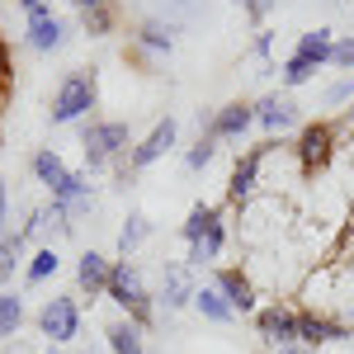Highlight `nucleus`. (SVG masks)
Masks as SVG:
<instances>
[{
  "label": "nucleus",
  "instance_id": "35",
  "mask_svg": "<svg viewBox=\"0 0 354 354\" xmlns=\"http://www.w3.org/2000/svg\"><path fill=\"white\" fill-rule=\"evenodd\" d=\"M19 5H24V10H43L48 0H19Z\"/></svg>",
  "mask_w": 354,
  "mask_h": 354
},
{
  "label": "nucleus",
  "instance_id": "6",
  "mask_svg": "<svg viewBox=\"0 0 354 354\" xmlns=\"http://www.w3.org/2000/svg\"><path fill=\"white\" fill-rule=\"evenodd\" d=\"M270 151H279V142H260V147H250L241 161H236L232 185H227V198H232V203H250V198H255V189H260V165H265Z\"/></svg>",
  "mask_w": 354,
  "mask_h": 354
},
{
  "label": "nucleus",
  "instance_id": "2",
  "mask_svg": "<svg viewBox=\"0 0 354 354\" xmlns=\"http://www.w3.org/2000/svg\"><path fill=\"white\" fill-rule=\"evenodd\" d=\"M104 298H113L123 312H128V322H137V326L147 330L151 326V293H147V283H142V274L123 260V265H113L109 274V293Z\"/></svg>",
  "mask_w": 354,
  "mask_h": 354
},
{
  "label": "nucleus",
  "instance_id": "15",
  "mask_svg": "<svg viewBox=\"0 0 354 354\" xmlns=\"http://www.w3.org/2000/svg\"><path fill=\"white\" fill-rule=\"evenodd\" d=\"M104 340H109L113 354H147V340H142V326L128 322V317H118L104 326Z\"/></svg>",
  "mask_w": 354,
  "mask_h": 354
},
{
  "label": "nucleus",
  "instance_id": "20",
  "mask_svg": "<svg viewBox=\"0 0 354 354\" xmlns=\"http://www.w3.org/2000/svg\"><path fill=\"white\" fill-rule=\"evenodd\" d=\"M81 24H85V33H95V38L113 33V24H118V10H113V0H104V5H90V10H81Z\"/></svg>",
  "mask_w": 354,
  "mask_h": 354
},
{
  "label": "nucleus",
  "instance_id": "23",
  "mask_svg": "<svg viewBox=\"0 0 354 354\" xmlns=\"http://www.w3.org/2000/svg\"><path fill=\"white\" fill-rule=\"evenodd\" d=\"M24 326V298L19 293H0V340H10Z\"/></svg>",
  "mask_w": 354,
  "mask_h": 354
},
{
  "label": "nucleus",
  "instance_id": "10",
  "mask_svg": "<svg viewBox=\"0 0 354 354\" xmlns=\"http://www.w3.org/2000/svg\"><path fill=\"white\" fill-rule=\"evenodd\" d=\"M62 38H66V24L57 19L48 5L43 10H28V48L33 53H53V48H62Z\"/></svg>",
  "mask_w": 354,
  "mask_h": 354
},
{
  "label": "nucleus",
  "instance_id": "24",
  "mask_svg": "<svg viewBox=\"0 0 354 354\" xmlns=\"http://www.w3.org/2000/svg\"><path fill=\"white\" fill-rule=\"evenodd\" d=\"M147 236H151V222L142 218V213H133V218L123 222V232H118V255L128 260V255H133V250L147 241Z\"/></svg>",
  "mask_w": 354,
  "mask_h": 354
},
{
  "label": "nucleus",
  "instance_id": "18",
  "mask_svg": "<svg viewBox=\"0 0 354 354\" xmlns=\"http://www.w3.org/2000/svg\"><path fill=\"white\" fill-rule=\"evenodd\" d=\"M194 307H198V312H203V317H208L213 326H227V322L236 317V312L227 307V298H222V293L213 288V283H203V288H194Z\"/></svg>",
  "mask_w": 354,
  "mask_h": 354
},
{
  "label": "nucleus",
  "instance_id": "36",
  "mask_svg": "<svg viewBox=\"0 0 354 354\" xmlns=\"http://www.w3.org/2000/svg\"><path fill=\"white\" fill-rule=\"evenodd\" d=\"M76 5H81V10H90V5H104V0H76Z\"/></svg>",
  "mask_w": 354,
  "mask_h": 354
},
{
  "label": "nucleus",
  "instance_id": "30",
  "mask_svg": "<svg viewBox=\"0 0 354 354\" xmlns=\"http://www.w3.org/2000/svg\"><path fill=\"white\" fill-rule=\"evenodd\" d=\"M350 100H354V76H350V81H340V85H330V90H326V104H350Z\"/></svg>",
  "mask_w": 354,
  "mask_h": 354
},
{
  "label": "nucleus",
  "instance_id": "16",
  "mask_svg": "<svg viewBox=\"0 0 354 354\" xmlns=\"http://www.w3.org/2000/svg\"><path fill=\"white\" fill-rule=\"evenodd\" d=\"M293 104L288 100H279V95H270V100H260L255 104V123L265 128V133H283V128H293Z\"/></svg>",
  "mask_w": 354,
  "mask_h": 354
},
{
  "label": "nucleus",
  "instance_id": "32",
  "mask_svg": "<svg viewBox=\"0 0 354 354\" xmlns=\"http://www.w3.org/2000/svg\"><path fill=\"white\" fill-rule=\"evenodd\" d=\"M10 76H15V62H10V48H5V38H0V90L10 85Z\"/></svg>",
  "mask_w": 354,
  "mask_h": 354
},
{
  "label": "nucleus",
  "instance_id": "9",
  "mask_svg": "<svg viewBox=\"0 0 354 354\" xmlns=\"http://www.w3.org/2000/svg\"><path fill=\"white\" fill-rule=\"evenodd\" d=\"M175 137H180L175 118H161V123H156V128H151V133H147V137L133 147V151H128V170H147L151 161H161L165 151L175 147Z\"/></svg>",
  "mask_w": 354,
  "mask_h": 354
},
{
  "label": "nucleus",
  "instance_id": "25",
  "mask_svg": "<svg viewBox=\"0 0 354 354\" xmlns=\"http://www.w3.org/2000/svg\"><path fill=\"white\" fill-rule=\"evenodd\" d=\"M317 66H326V62H317V57H288L283 62V85H307L312 76H317Z\"/></svg>",
  "mask_w": 354,
  "mask_h": 354
},
{
  "label": "nucleus",
  "instance_id": "14",
  "mask_svg": "<svg viewBox=\"0 0 354 354\" xmlns=\"http://www.w3.org/2000/svg\"><path fill=\"white\" fill-rule=\"evenodd\" d=\"M213 288L227 298V307H232V312H250V307H255V288H250V279H245L241 270H222Z\"/></svg>",
  "mask_w": 354,
  "mask_h": 354
},
{
  "label": "nucleus",
  "instance_id": "33",
  "mask_svg": "<svg viewBox=\"0 0 354 354\" xmlns=\"http://www.w3.org/2000/svg\"><path fill=\"white\" fill-rule=\"evenodd\" d=\"M5 218H10V189H5V180H0V227H5Z\"/></svg>",
  "mask_w": 354,
  "mask_h": 354
},
{
  "label": "nucleus",
  "instance_id": "11",
  "mask_svg": "<svg viewBox=\"0 0 354 354\" xmlns=\"http://www.w3.org/2000/svg\"><path fill=\"white\" fill-rule=\"evenodd\" d=\"M109 274H113V265L100 250H85L81 265H76V288H81L85 298H104L109 293Z\"/></svg>",
  "mask_w": 354,
  "mask_h": 354
},
{
  "label": "nucleus",
  "instance_id": "13",
  "mask_svg": "<svg viewBox=\"0 0 354 354\" xmlns=\"http://www.w3.org/2000/svg\"><path fill=\"white\" fill-rule=\"evenodd\" d=\"M175 48V24L170 19H142L137 24V62H147L151 53H170Z\"/></svg>",
  "mask_w": 354,
  "mask_h": 354
},
{
  "label": "nucleus",
  "instance_id": "29",
  "mask_svg": "<svg viewBox=\"0 0 354 354\" xmlns=\"http://www.w3.org/2000/svg\"><path fill=\"white\" fill-rule=\"evenodd\" d=\"M330 66H340V71H354V38H340V43L330 48Z\"/></svg>",
  "mask_w": 354,
  "mask_h": 354
},
{
  "label": "nucleus",
  "instance_id": "3",
  "mask_svg": "<svg viewBox=\"0 0 354 354\" xmlns=\"http://www.w3.org/2000/svg\"><path fill=\"white\" fill-rule=\"evenodd\" d=\"M100 100V85H95V71H71L66 81L57 85V100H53V123H76L95 109Z\"/></svg>",
  "mask_w": 354,
  "mask_h": 354
},
{
  "label": "nucleus",
  "instance_id": "21",
  "mask_svg": "<svg viewBox=\"0 0 354 354\" xmlns=\"http://www.w3.org/2000/svg\"><path fill=\"white\" fill-rule=\"evenodd\" d=\"M33 175H38L48 189H57V185L71 175V170H66V161H62L57 151H38V156H33Z\"/></svg>",
  "mask_w": 354,
  "mask_h": 354
},
{
  "label": "nucleus",
  "instance_id": "12",
  "mask_svg": "<svg viewBox=\"0 0 354 354\" xmlns=\"http://www.w3.org/2000/svg\"><path fill=\"white\" fill-rule=\"evenodd\" d=\"M255 123V104H245V100H236V104H222L218 113H213V123H208V137H241L245 128Z\"/></svg>",
  "mask_w": 354,
  "mask_h": 354
},
{
  "label": "nucleus",
  "instance_id": "19",
  "mask_svg": "<svg viewBox=\"0 0 354 354\" xmlns=\"http://www.w3.org/2000/svg\"><path fill=\"white\" fill-rule=\"evenodd\" d=\"M222 245H227V227H222V218H218L198 241H189V265H208V260H218Z\"/></svg>",
  "mask_w": 354,
  "mask_h": 354
},
{
  "label": "nucleus",
  "instance_id": "28",
  "mask_svg": "<svg viewBox=\"0 0 354 354\" xmlns=\"http://www.w3.org/2000/svg\"><path fill=\"white\" fill-rule=\"evenodd\" d=\"M19 250H24V241H19V236H5V241H0V283L15 274V265H19Z\"/></svg>",
  "mask_w": 354,
  "mask_h": 354
},
{
  "label": "nucleus",
  "instance_id": "4",
  "mask_svg": "<svg viewBox=\"0 0 354 354\" xmlns=\"http://www.w3.org/2000/svg\"><path fill=\"white\" fill-rule=\"evenodd\" d=\"M335 137H340L335 123H307L298 133V147H293V151H298V165L307 175H317V170L335 156Z\"/></svg>",
  "mask_w": 354,
  "mask_h": 354
},
{
  "label": "nucleus",
  "instance_id": "5",
  "mask_svg": "<svg viewBox=\"0 0 354 354\" xmlns=\"http://www.w3.org/2000/svg\"><path fill=\"white\" fill-rule=\"evenodd\" d=\"M38 330H43L53 345L76 340V335H81V307H76V298H48L43 312H38Z\"/></svg>",
  "mask_w": 354,
  "mask_h": 354
},
{
  "label": "nucleus",
  "instance_id": "38",
  "mask_svg": "<svg viewBox=\"0 0 354 354\" xmlns=\"http://www.w3.org/2000/svg\"><path fill=\"white\" fill-rule=\"evenodd\" d=\"M81 354H90V350H81Z\"/></svg>",
  "mask_w": 354,
  "mask_h": 354
},
{
  "label": "nucleus",
  "instance_id": "1",
  "mask_svg": "<svg viewBox=\"0 0 354 354\" xmlns=\"http://www.w3.org/2000/svg\"><path fill=\"white\" fill-rule=\"evenodd\" d=\"M81 147H85V165H90V170L123 165L128 147H133V133H128V123H118V118H90Z\"/></svg>",
  "mask_w": 354,
  "mask_h": 354
},
{
  "label": "nucleus",
  "instance_id": "39",
  "mask_svg": "<svg viewBox=\"0 0 354 354\" xmlns=\"http://www.w3.org/2000/svg\"><path fill=\"white\" fill-rule=\"evenodd\" d=\"M350 113H354V109H350Z\"/></svg>",
  "mask_w": 354,
  "mask_h": 354
},
{
  "label": "nucleus",
  "instance_id": "26",
  "mask_svg": "<svg viewBox=\"0 0 354 354\" xmlns=\"http://www.w3.org/2000/svg\"><path fill=\"white\" fill-rule=\"evenodd\" d=\"M57 265H62V260H57V250H53V245H43V250H33L24 279H28V283H48V279L57 274Z\"/></svg>",
  "mask_w": 354,
  "mask_h": 354
},
{
  "label": "nucleus",
  "instance_id": "27",
  "mask_svg": "<svg viewBox=\"0 0 354 354\" xmlns=\"http://www.w3.org/2000/svg\"><path fill=\"white\" fill-rule=\"evenodd\" d=\"M213 156H218V137L198 133V142L189 147V156H185V161H189V170H203V165L213 161Z\"/></svg>",
  "mask_w": 354,
  "mask_h": 354
},
{
  "label": "nucleus",
  "instance_id": "22",
  "mask_svg": "<svg viewBox=\"0 0 354 354\" xmlns=\"http://www.w3.org/2000/svg\"><path fill=\"white\" fill-rule=\"evenodd\" d=\"M218 218H222V213L213 208V203H194L189 218H185V227H180V236H185V241H198V236H203V232H208Z\"/></svg>",
  "mask_w": 354,
  "mask_h": 354
},
{
  "label": "nucleus",
  "instance_id": "7",
  "mask_svg": "<svg viewBox=\"0 0 354 354\" xmlns=\"http://www.w3.org/2000/svg\"><path fill=\"white\" fill-rule=\"evenodd\" d=\"M354 330L350 322H335L326 312H298V340L307 350H317V345H330V340H350Z\"/></svg>",
  "mask_w": 354,
  "mask_h": 354
},
{
  "label": "nucleus",
  "instance_id": "37",
  "mask_svg": "<svg viewBox=\"0 0 354 354\" xmlns=\"http://www.w3.org/2000/svg\"><path fill=\"white\" fill-rule=\"evenodd\" d=\"M43 354H57V350H43Z\"/></svg>",
  "mask_w": 354,
  "mask_h": 354
},
{
  "label": "nucleus",
  "instance_id": "8",
  "mask_svg": "<svg viewBox=\"0 0 354 354\" xmlns=\"http://www.w3.org/2000/svg\"><path fill=\"white\" fill-rule=\"evenodd\" d=\"M255 330H260V340L274 345V350H279V345H298V312L274 302V307H265V312L255 317Z\"/></svg>",
  "mask_w": 354,
  "mask_h": 354
},
{
  "label": "nucleus",
  "instance_id": "31",
  "mask_svg": "<svg viewBox=\"0 0 354 354\" xmlns=\"http://www.w3.org/2000/svg\"><path fill=\"white\" fill-rule=\"evenodd\" d=\"M236 5H241V10L250 15V19H265V15L274 10V0H236Z\"/></svg>",
  "mask_w": 354,
  "mask_h": 354
},
{
  "label": "nucleus",
  "instance_id": "34",
  "mask_svg": "<svg viewBox=\"0 0 354 354\" xmlns=\"http://www.w3.org/2000/svg\"><path fill=\"white\" fill-rule=\"evenodd\" d=\"M274 354H312V350H307V345H302V340H298V345H279V350H274Z\"/></svg>",
  "mask_w": 354,
  "mask_h": 354
},
{
  "label": "nucleus",
  "instance_id": "17",
  "mask_svg": "<svg viewBox=\"0 0 354 354\" xmlns=\"http://www.w3.org/2000/svg\"><path fill=\"white\" fill-rule=\"evenodd\" d=\"M161 298H165V307L175 312V307H185V302H194V283H189V274L185 270H161Z\"/></svg>",
  "mask_w": 354,
  "mask_h": 354
}]
</instances>
